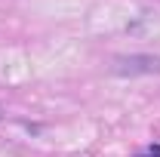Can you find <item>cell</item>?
Masks as SVG:
<instances>
[{"label":"cell","mask_w":160,"mask_h":157,"mask_svg":"<svg viewBox=\"0 0 160 157\" xmlns=\"http://www.w3.org/2000/svg\"><path fill=\"white\" fill-rule=\"evenodd\" d=\"M111 71L117 77H142V74H160V56H117L111 62Z\"/></svg>","instance_id":"cell-1"},{"label":"cell","mask_w":160,"mask_h":157,"mask_svg":"<svg viewBox=\"0 0 160 157\" xmlns=\"http://www.w3.org/2000/svg\"><path fill=\"white\" fill-rule=\"evenodd\" d=\"M139 157H160V148H151L148 154H139Z\"/></svg>","instance_id":"cell-2"}]
</instances>
